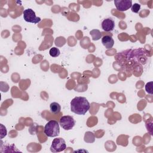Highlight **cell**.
Returning a JSON list of instances; mask_svg holds the SVG:
<instances>
[{
    "mask_svg": "<svg viewBox=\"0 0 153 153\" xmlns=\"http://www.w3.org/2000/svg\"><path fill=\"white\" fill-rule=\"evenodd\" d=\"M90 108V103L85 97L77 96L71 101V111L76 114L85 115Z\"/></svg>",
    "mask_w": 153,
    "mask_h": 153,
    "instance_id": "cell-1",
    "label": "cell"
},
{
    "mask_svg": "<svg viewBox=\"0 0 153 153\" xmlns=\"http://www.w3.org/2000/svg\"><path fill=\"white\" fill-rule=\"evenodd\" d=\"M44 132L45 134L50 137H56L59 134L60 127L59 123L56 120H50L45 124Z\"/></svg>",
    "mask_w": 153,
    "mask_h": 153,
    "instance_id": "cell-2",
    "label": "cell"
},
{
    "mask_svg": "<svg viewBox=\"0 0 153 153\" xmlns=\"http://www.w3.org/2000/svg\"><path fill=\"white\" fill-rule=\"evenodd\" d=\"M66 148V145L65 140L61 137H57L53 140L50 151L52 152H59L64 151Z\"/></svg>",
    "mask_w": 153,
    "mask_h": 153,
    "instance_id": "cell-3",
    "label": "cell"
},
{
    "mask_svg": "<svg viewBox=\"0 0 153 153\" xmlns=\"http://www.w3.org/2000/svg\"><path fill=\"white\" fill-rule=\"evenodd\" d=\"M23 14L24 20L29 23L37 24L41 20V19L37 17L35 11L31 8H27L23 12Z\"/></svg>",
    "mask_w": 153,
    "mask_h": 153,
    "instance_id": "cell-4",
    "label": "cell"
},
{
    "mask_svg": "<svg viewBox=\"0 0 153 153\" xmlns=\"http://www.w3.org/2000/svg\"><path fill=\"white\" fill-rule=\"evenodd\" d=\"M59 124L64 130H70L74 127L75 121L72 116L65 115L60 118Z\"/></svg>",
    "mask_w": 153,
    "mask_h": 153,
    "instance_id": "cell-5",
    "label": "cell"
},
{
    "mask_svg": "<svg viewBox=\"0 0 153 153\" xmlns=\"http://www.w3.org/2000/svg\"><path fill=\"white\" fill-rule=\"evenodd\" d=\"M114 4L116 8L120 11H125L131 8L132 5L131 0H115Z\"/></svg>",
    "mask_w": 153,
    "mask_h": 153,
    "instance_id": "cell-6",
    "label": "cell"
},
{
    "mask_svg": "<svg viewBox=\"0 0 153 153\" xmlns=\"http://www.w3.org/2000/svg\"><path fill=\"white\" fill-rule=\"evenodd\" d=\"M102 29L105 32H111L115 27V22L111 18H106L101 23Z\"/></svg>",
    "mask_w": 153,
    "mask_h": 153,
    "instance_id": "cell-7",
    "label": "cell"
},
{
    "mask_svg": "<svg viewBox=\"0 0 153 153\" xmlns=\"http://www.w3.org/2000/svg\"><path fill=\"white\" fill-rule=\"evenodd\" d=\"M102 43L104 47L107 49H110L112 48L114 45V40L111 35H105L102 38Z\"/></svg>",
    "mask_w": 153,
    "mask_h": 153,
    "instance_id": "cell-8",
    "label": "cell"
},
{
    "mask_svg": "<svg viewBox=\"0 0 153 153\" xmlns=\"http://www.w3.org/2000/svg\"><path fill=\"white\" fill-rule=\"evenodd\" d=\"M50 112L53 114H57L61 111V106L57 102H52L50 105Z\"/></svg>",
    "mask_w": 153,
    "mask_h": 153,
    "instance_id": "cell-9",
    "label": "cell"
},
{
    "mask_svg": "<svg viewBox=\"0 0 153 153\" xmlns=\"http://www.w3.org/2000/svg\"><path fill=\"white\" fill-rule=\"evenodd\" d=\"M90 34L92 36V39L94 41L99 40L102 37V33L98 29H93L90 32Z\"/></svg>",
    "mask_w": 153,
    "mask_h": 153,
    "instance_id": "cell-10",
    "label": "cell"
},
{
    "mask_svg": "<svg viewBox=\"0 0 153 153\" xmlns=\"http://www.w3.org/2000/svg\"><path fill=\"white\" fill-rule=\"evenodd\" d=\"M60 50L58 48L56 47H52L49 51L50 55L53 57H56L60 55Z\"/></svg>",
    "mask_w": 153,
    "mask_h": 153,
    "instance_id": "cell-11",
    "label": "cell"
},
{
    "mask_svg": "<svg viewBox=\"0 0 153 153\" xmlns=\"http://www.w3.org/2000/svg\"><path fill=\"white\" fill-rule=\"evenodd\" d=\"M145 90L146 91L150 94H152L153 93V82L150 81L146 83L145 85Z\"/></svg>",
    "mask_w": 153,
    "mask_h": 153,
    "instance_id": "cell-12",
    "label": "cell"
},
{
    "mask_svg": "<svg viewBox=\"0 0 153 153\" xmlns=\"http://www.w3.org/2000/svg\"><path fill=\"white\" fill-rule=\"evenodd\" d=\"M131 9L132 12L135 13H137L140 9V5L139 4L137 3H134V4H133L131 7Z\"/></svg>",
    "mask_w": 153,
    "mask_h": 153,
    "instance_id": "cell-13",
    "label": "cell"
}]
</instances>
